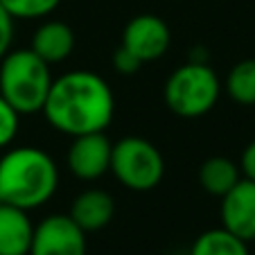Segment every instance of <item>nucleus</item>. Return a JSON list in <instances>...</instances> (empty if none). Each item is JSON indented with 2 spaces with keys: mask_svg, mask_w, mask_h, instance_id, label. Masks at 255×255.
<instances>
[{
  "mask_svg": "<svg viewBox=\"0 0 255 255\" xmlns=\"http://www.w3.org/2000/svg\"><path fill=\"white\" fill-rule=\"evenodd\" d=\"M41 113L52 129L70 138L100 133L113 122L116 97L102 75L93 70H70L52 79Z\"/></svg>",
  "mask_w": 255,
  "mask_h": 255,
  "instance_id": "obj_1",
  "label": "nucleus"
},
{
  "mask_svg": "<svg viewBox=\"0 0 255 255\" xmlns=\"http://www.w3.org/2000/svg\"><path fill=\"white\" fill-rule=\"evenodd\" d=\"M0 206H2V197H0Z\"/></svg>",
  "mask_w": 255,
  "mask_h": 255,
  "instance_id": "obj_21",
  "label": "nucleus"
},
{
  "mask_svg": "<svg viewBox=\"0 0 255 255\" xmlns=\"http://www.w3.org/2000/svg\"><path fill=\"white\" fill-rule=\"evenodd\" d=\"M18 122L20 116L14 111V106L0 95V149H5L14 142L16 133H18Z\"/></svg>",
  "mask_w": 255,
  "mask_h": 255,
  "instance_id": "obj_17",
  "label": "nucleus"
},
{
  "mask_svg": "<svg viewBox=\"0 0 255 255\" xmlns=\"http://www.w3.org/2000/svg\"><path fill=\"white\" fill-rule=\"evenodd\" d=\"M226 93L242 106H255V59H244L231 68L226 77Z\"/></svg>",
  "mask_w": 255,
  "mask_h": 255,
  "instance_id": "obj_15",
  "label": "nucleus"
},
{
  "mask_svg": "<svg viewBox=\"0 0 255 255\" xmlns=\"http://www.w3.org/2000/svg\"><path fill=\"white\" fill-rule=\"evenodd\" d=\"M34 226L27 210L2 203L0 206V255H29Z\"/></svg>",
  "mask_w": 255,
  "mask_h": 255,
  "instance_id": "obj_11",
  "label": "nucleus"
},
{
  "mask_svg": "<svg viewBox=\"0 0 255 255\" xmlns=\"http://www.w3.org/2000/svg\"><path fill=\"white\" fill-rule=\"evenodd\" d=\"M222 226L246 244L255 242V181L242 176L231 192L222 197L219 206Z\"/></svg>",
  "mask_w": 255,
  "mask_h": 255,
  "instance_id": "obj_9",
  "label": "nucleus"
},
{
  "mask_svg": "<svg viewBox=\"0 0 255 255\" xmlns=\"http://www.w3.org/2000/svg\"><path fill=\"white\" fill-rule=\"evenodd\" d=\"M109 172H113L125 188L133 192H149L163 181L165 160L154 142L140 135H127L113 142Z\"/></svg>",
  "mask_w": 255,
  "mask_h": 255,
  "instance_id": "obj_5",
  "label": "nucleus"
},
{
  "mask_svg": "<svg viewBox=\"0 0 255 255\" xmlns=\"http://www.w3.org/2000/svg\"><path fill=\"white\" fill-rule=\"evenodd\" d=\"M222 84L217 72L203 61H188L178 66L165 82L163 97L167 109L178 118L194 120L215 109Z\"/></svg>",
  "mask_w": 255,
  "mask_h": 255,
  "instance_id": "obj_4",
  "label": "nucleus"
},
{
  "mask_svg": "<svg viewBox=\"0 0 255 255\" xmlns=\"http://www.w3.org/2000/svg\"><path fill=\"white\" fill-rule=\"evenodd\" d=\"M59 188V169L50 154L39 147H14L0 156L2 203L34 210L48 203Z\"/></svg>",
  "mask_w": 255,
  "mask_h": 255,
  "instance_id": "obj_2",
  "label": "nucleus"
},
{
  "mask_svg": "<svg viewBox=\"0 0 255 255\" xmlns=\"http://www.w3.org/2000/svg\"><path fill=\"white\" fill-rule=\"evenodd\" d=\"M190 255H251L249 244L226 228H210L192 242Z\"/></svg>",
  "mask_w": 255,
  "mask_h": 255,
  "instance_id": "obj_14",
  "label": "nucleus"
},
{
  "mask_svg": "<svg viewBox=\"0 0 255 255\" xmlns=\"http://www.w3.org/2000/svg\"><path fill=\"white\" fill-rule=\"evenodd\" d=\"M169 43H172V34L167 23L154 14H140L131 18L122 32V48L135 54L142 63L158 61L169 50Z\"/></svg>",
  "mask_w": 255,
  "mask_h": 255,
  "instance_id": "obj_7",
  "label": "nucleus"
},
{
  "mask_svg": "<svg viewBox=\"0 0 255 255\" xmlns=\"http://www.w3.org/2000/svg\"><path fill=\"white\" fill-rule=\"evenodd\" d=\"M52 86L50 63L32 48L14 50L0 59V95L18 116H34L45 104Z\"/></svg>",
  "mask_w": 255,
  "mask_h": 255,
  "instance_id": "obj_3",
  "label": "nucleus"
},
{
  "mask_svg": "<svg viewBox=\"0 0 255 255\" xmlns=\"http://www.w3.org/2000/svg\"><path fill=\"white\" fill-rule=\"evenodd\" d=\"M68 215L84 233H95L111 224L116 215V201L106 190L91 188L75 197Z\"/></svg>",
  "mask_w": 255,
  "mask_h": 255,
  "instance_id": "obj_10",
  "label": "nucleus"
},
{
  "mask_svg": "<svg viewBox=\"0 0 255 255\" xmlns=\"http://www.w3.org/2000/svg\"><path fill=\"white\" fill-rule=\"evenodd\" d=\"M113 68H116L120 75H127V77H129V75H135V72L142 68V61H140L135 54H131L127 48L120 45V48L116 50V54H113Z\"/></svg>",
  "mask_w": 255,
  "mask_h": 255,
  "instance_id": "obj_18",
  "label": "nucleus"
},
{
  "mask_svg": "<svg viewBox=\"0 0 255 255\" xmlns=\"http://www.w3.org/2000/svg\"><path fill=\"white\" fill-rule=\"evenodd\" d=\"M111 140L104 131L75 135L66 154V165L82 181H97L111 167Z\"/></svg>",
  "mask_w": 255,
  "mask_h": 255,
  "instance_id": "obj_8",
  "label": "nucleus"
},
{
  "mask_svg": "<svg viewBox=\"0 0 255 255\" xmlns=\"http://www.w3.org/2000/svg\"><path fill=\"white\" fill-rule=\"evenodd\" d=\"M240 172H242V176L244 178L255 181V140H251V142L244 147V151H242Z\"/></svg>",
  "mask_w": 255,
  "mask_h": 255,
  "instance_id": "obj_20",
  "label": "nucleus"
},
{
  "mask_svg": "<svg viewBox=\"0 0 255 255\" xmlns=\"http://www.w3.org/2000/svg\"><path fill=\"white\" fill-rule=\"evenodd\" d=\"M240 178H242L240 165L235 160L226 158V156H210L199 167V183H201V188L208 194L219 199L226 192H231Z\"/></svg>",
  "mask_w": 255,
  "mask_h": 255,
  "instance_id": "obj_13",
  "label": "nucleus"
},
{
  "mask_svg": "<svg viewBox=\"0 0 255 255\" xmlns=\"http://www.w3.org/2000/svg\"><path fill=\"white\" fill-rule=\"evenodd\" d=\"M29 255H86V233L70 215H50L34 226Z\"/></svg>",
  "mask_w": 255,
  "mask_h": 255,
  "instance_id": "obj_6",
  "label": "nucleus"
},
{
  "mask_svg": "<svg viewBox=\"0 0 255 255\" xmlns=\"http://www.w3.org/2000/svg\"><path fill=\"white\" fill-rule=\"evenodd\" d=\"M0 5L5 7V11L11 18L32 20L50 16L61 5V0H0Z\"/></svg>",
  "mask_w": 255,
  "mask_h": 255,
  "instance_id": "obj_16",
  "label": "nucleus"
},
{
  "mask_svg": "<svg viewBox=\"0 0 255 255\" xmlns=\"http://www.w3.org/2000/svg\"><path fill=\"white\" fill-rule=\"evenodd\" d=\"M11 39H14V18L0 5V59L9 52Z\"/></svg>",
  "mask_w": 255,
  "mask_h": 255,
  "instance_id": "obj_19",
  "label": "nucleus"
},
{
  "mask_svg": "<svg viewBox=\"0 0 255 255\" xmlns=\"http://www.w3.org/2000/svg\"><path fill=\"white\" fill-rule=\"evenodd\" d=\"M29 48L39 54L45 63L54 66V63L66 61L72 54V50H75V32L63 20H48V23L39 25V29L34 32Z\"/></svg>",
  "mask_w": 255,
  "mask_h": 255,
  "instance_id": "obj_12",
  "label": "nucleus"
}]
</instances>
